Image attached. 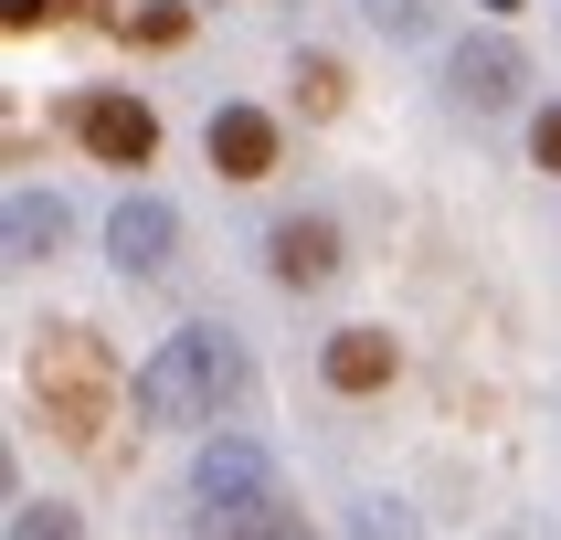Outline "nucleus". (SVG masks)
<instances>
[{"mask_svg": "<svg viewBox=\"0 0 561 540\" xmlns=\"http://www.w3.org/2000/svg\"><path fill=\"white\" fill-rule=\"evenodd\" d=\"M254 403V371L233 329H181V340H159L138 371H127V413L138 424H213V413H244Z\"/></svg>", "mask_w": 561, "mask_h": 540, "instance_id": "nucleus-1", "label": "nucleus"}, {"mask_svg": "<svg viewBox=\"0 0 561 540\" xmlns=\"http://www.w3.org/2000/svg\"><path fill=\"white\" fill-rule=\"evenodd\" d=\"M32 392H43V413H54L64 445H95V424H106V403L127 392V371L106 360L95 329H43V349H32Z\"/></svg>", "mask_w": 561, "mask_h": 540, "instance_id": "nucleus-2", "label": "nucleus"}, {"mask_svg": "<svg viewBox=\"0 0 561 540\" xmlns=\"http://www.w3.org/2000/svg\"><path fill=\"white\" fill-rule=\"evenodd\" d=\"M191 498H202V519H244V508L286 498V487H276V456H265L254 435H213L202 456H191Z\"/></svg>", "mask_w": 561, "mask_h": 540, "instance_id": "nucleus-3", "label": "nucleus"}, {"mask_svg": "<svg viewBox=\"0 0 561 540\" xmlns=\"http://www.w3.org/2000/svg\"><path fill=\"white\" fill-rule=\"evenodd\" d=\"M445 85H456V106L499 117V106H519V85H530V54H519L508 32H467V43L445 54Z\"/></svg>", "mask_w": 561, "mask_h": 540, "instance_id": "nucleus-4", "label": "nucleus"}, {"mask_svg": "<svg viewBox=\"0 0 561 540\" xmlns=\"http://www.w3.org/2000/svg\"><path fill=\"white\" fill-rule=\"evenodd\" d=\"M340 265H350V254H340V222H329V212H286V222H265V276H276V286L318 297Z\"/></svg>", "mask_w": 561, "mask_h": 540, "instance_id": "nucleus-5", "label": "nucleus"}, {"mask_svg": "<svg viewBox=\"0 0 561 540\" xmlns=\"http://www.w3.org/2000/svg\"><path fill=\"white\" fill-rule=\"evenodd\" d=\"M75 138H85L106 170H149L159 159V117L138 95H75Z\"/></svg>", "mask_w": 561, "mask_h": 540, "instance_id": "nucleus-6", "label": "nucleus"}, {"mask_svg": "<svg viewBox=\"0 0 561 540\" xmlns=\"http://www.w3.org/2000/svg\"><path fill=\"white\" fill-rule=\"evenodd\" d=\"M106 254H117L127 276H159V265L181 254V212H170L159 191H127L117 212H106Z\"/></svg>", "mask_w": 561, "mask_h": 540, "instance_id": "nucleus-7", "label": "nucleus"}, {"mask_svg": "<svg viewBox=\"0 0 561 540\" xmlns=\"http://www.w3.org/2000/svg\"><path fill=\"white\" fill-rule=\"evenodd\" d=\"M202 159H213L222 181H265L276 170V117L265 106H213L202 117Z\"/></svg>", "mask_w": 561, "mask_h": 540, "instance_id": "nucleus-8", "label": "nucleus"}, {"mask_svg": "<svg viewBox=\"0 0 561 540\" xmlns=\"http://www.w3.org/2000/svg\"><path fill=\"white\" fill-rule=\"evenodd\" d=\"M392 371H403V349L381 340V329H329V349H318V381L329 392H381Z\"/></svg>", "mask_w": 561, "mask_h": 540, "instance_id": "nucleus-9", "label": "nucleus"}, {"mask_svg": "<svg viewBox=\"0 0 561 540\" xmlns=\"http://www.w3.org/2000/svg\"><path fill=\"white\" fill-rule=\"evenodd\" d=\"M64 244V202L54 191H11V265H43Z\"/></svg>", "mask_w": 561, "mask_h": 540, "instance_id": "nucleus-10", "label": "nucleus"}, {"mask_svg": "<svg viewBox=\"0 0 561 540\" xmlns=\"http://www.w3.org/2000/svg\"><path fill=\"white\" fill-rule=\"evenodd\" d=\"M286 85H297V117H340V106H350V74H340L329 54H297Z\"/></svg>", "mask_w": 561, "mask_h": 540, "instance_id": "nucleus-11", "label": "nucleus"}, {"mask_svg": "<svg viewBox=\"0 0 561 540\" xmlns=\"http://www.w3.org/2000/svg\"><path fill=\"white\" fill-rule=\"evenodd\" d=\"M202 540H308V519L286 498H265V508H244V519H202Z\"/></svg>", "mask_w": 561, "mask_h": 540, "instance_id": "nucleus-12", "label": "nucleus"}, {"mask_svg": "<svg viewBox=\"0 0 561 540\" xmlns=\"http://www.w3.org/2000/svg\"><path fill=\"white\" fill-rule=\"evenodd\" d=\"M360 22L392 32V43H424V32H435V0H360Z\"/></svg>", "mask_w": 561, "mask_h": 540, "instance_id": "nucleus-13", "label": "nucleus"}, {"mask_svg": "<svg viewBox=\"0 0 561 540\" xmlns=\"http://www.w3.org/2000/svg\"><path fill=\"white\" fill-rule=\"evenodd\" d=\"M11 540H75V508H54V498H22V508H11Z\"/></svg>", "mask_w": 561, "mask_h": 540, "instance_id": "nucleus-14", "label": "nucleus"}, {"mask_svg": "<svg viewBox=\"0 0 561 540\" xmlns=\"http://www.w3.org/2000/svg\"><path fill=\"white\" fill-rule=\"evenodd\" d=\"M127 32H138V43H181L191 11H181V0H138V11H127Z\"/></svg>", "mask_w": 561, "mask_h": 540, "instance_id": "nucleus-15", "label": "nucleus"}, {"mask_svg": "<svg viewBox=\"0 0 561 540\" xmlns=\"http://www.w3.org/2000/svg\"><path fill=\"white\" fill-rule=\"evenodd\" d=\"M530 159L561 181V106H540V117H530Z\"/></svg>", "mask_w": 561, "mask_h": 540, "instance_id": "nucleus-16", "label": "nucleus"}, {"mask_svg": "<svg viewBox=\"0 0 561 540\" xmlns=\"http://www.w3.org/2000/svg\"><path fill=\"white\" fill-rule=\"evenodd\" d=\"M54 11H64V0H0V32H43Z\"/></svg>", "mask_w": 561, "mask_h": 540, "instance_id": "nucleus-17", "label": "nucleus"}, {"mask_svg": "<svg viewBox=\"0 0 561 540\" xmlns=\"http://www.w3.org/2000/svg\"><path fill=\"white\" fill-rule=\"evenodd\" d=\"M488 11H519V0H488Z\"/></svg>", "mask_w": 561, "mask_h": 540, "instance_id": "nucleus-18", "label": "nucleus"}]
</instances>
